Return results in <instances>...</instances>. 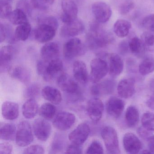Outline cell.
Segmentation results:
<instances>
[{
	"label": "cell",
	"mask_w": 154,
	"mask_h": 154,
	"mask_svg": "<svg viewBox=\"0 0 154 154\" xmlns=\"http://www.w3.org/2000/svg\"><path fill=\"white\" fill-rule=\"evenodd\" d=\"M150 87L151 91L154 93V80H153L150 82Z\"/></svg>",
	"instance_id": "11a10c76"
},
{
	"label": "cell",
	"mask_w": 154,
	"mask_h": 154,
	"mask_svg": "<svg viewBox=\"0 0 154 154\" xmlns=\"http://www.w3.org/2000/svg\"><path fill=\"white\" fill-rule=\"evenodd\" d=\"M17 129L13 123H3L0 128V138L6 141H11L16 139Z\"/></svg>",
	"instance_id": "83f0119b"
},
{
	"label": "cell",
	"mask_w": 154,
	"mask_h": 154,
	"mask_svg": "<svg viewBox=\"0 0 154 154\" xmlns=\"http://www.w3.org/2000/svg\"><path fill=\"white\" fill-rule=\"evenodd\" d=\"M148 146L149 149L151 151L152 154H154V135H152L148 140Z\"/></svg>",
	"instance_id": "f5cc1de1"
},
{
	"label": "cell",
	"mask_w": 154,
	"mask_h": 154,
	"mask_svg": "<svg viewBox=\"0 0 154 154\" xmlns=\"http://www.w3.org/2000/svg\"><path fill=\"white\" fill-rule=\"evenodd\" d=\"M10 75L12 78L27 84L31 80V74L29 69L21 66L11 67L8 71Z\"/></svg>",
	"instance_id": "ffe728a7"
},
{
	"label": "cell",
	"mask_w": 154,
	"mask_h": 154,
	"mask_svg": "<svg viewBox=\"0 0 154 154\" xmlns=\"http://www.w3.org/2000/svg\"><path fill=\"white\" fill-rule=\"evenodd\" d=\"M119 50L121 54H125L129 50L128 43L127 41H123L121 42L119 45Z\"/></svg>",
	"instance_id": "816d5d0a"
},
{
	"label": "cell",
	"mask_w": 154,
	"mask_h": 154,
	"mask_svg": "<svg viewBox=\"0 0 154 154\" xmlns=\"http://www.w3.org/2000/svg\"><path fill=\"white\" fill-rule=\"evenodd\" d=\"M11 0H1V3H10Z\"/></svg>",
	"instance_id": "9f6ffc18"
},
{
	"label": "cell",
	"mask_w": 154,
	"mask_h": 154,
	"mask_svg": "<svg viewBox=\"0 0 154 154\" xmlns=\"http://www.w3.org/2000/svg\"><path fill=\"white\" fill-rule=\"evenodd\" d=\"M59 137H56L55 139H54V142L52 144L51 148V153H58L59 151H61L63 147V140Z\"/></svg>",
	"instance_id": "f6af8a7d"
},
{
	"label": "cell",
	"mask_w": 154,
	"mask_h": 154,
	"mask_svg": "<svg viewBox=\"0 0 154 154\" xmlns=\"http://www.w3.org/2000/svg\"><path fill=\"white\" fill-rule=\"evenodd\" d=\"M109 57V72L112 77L120 75L123 71L124 63L119 55L116 54H110Z\"/></svg>",
	"instance_id": "44dd1931"
},
{
	"label": "cell",
	"mask_w": 154,
	"mask_h": 154,
	"mask_svg": "<svg viewBox=\"0 0 154 154\" xmlns=\"http://www.w3.org/2000/svg\"><path fill=\"white\" fill-rule=\"evenodd\" d=\"M123 145L127 153L137 154L142 148V143L135 134L131 132L126 133L123 136Z\"/></svg>",
	"instance_id": "e0dca14e"
},
{
	"label": "cell",
	"mask_w": 154,
	"mask_h": 154,
	"mask_svg": "<svg viewBox=\"0 0 154 154\" xmlns=\"http://www.w3.org/2000/svg\"><path fill=\"white\" fill-rule=\"evenodd\" d=\"M87 154H103V149L101 143L98 140L93 141L86 149Z\"/></svg>",
	"instance_id": "ab89813d"
},
{
	"label": "cell",
	"mask_w": 154,
	"mask_h": 154,
	"mask_svg": "<svg viewBox=\"0 0 154 154\" xmlns=\"http://www.w3.org/2000/svg\"><path fill=\"white\" fill-rule=\"evenodd\" d=\"M33 131L35 136L39 140L45 141L51 135L52 127L49 122L44 119H38L34 121Z\"/></svg>",
	"instance_id": "9c48e42d"
},
{
	"label": "cell",
	"mask_w": 154,
	"mask_h": 154,
	"mask_svg": "<svg viewBox=\"0 0 154 154\" xmlns=\"http://www.w3.org/2000/svg\"><path fill=\"white\" fill-rule=\"evenodd\" d=\"M63 68V63L59 58L50 61L39 60L37 64L38 73L46 82L54 79L62 72Z\"/></svg>",
	"instance_id": "7a4b0ae2"
},
{
	"label": "cell",
	"mask_w": 154,
	"mask_h": 154,
	"mask_svg": "<svg viewBox=\"0 0 154 154\" xmlns=\"http://www.w3.org/2000/svg\"><path fill=\"white\" fill-rule=\"evenodd\" d=\"M76 82L75 79L65 73L59 75L57 81L58 87L63 91L77 98H81L82 93Z\"/></svg>",
	"instance_id": "277c9868"
},
{
	"label": "cell",
	"mask_w": 154,
	"mask_h": 154,
	"mask_svg": "<svg viewBox=\"0 0 154 154\" xmlns=\"http://www.w3.org/2000/svg\"><path fill=\"white\" fill-rule=\"evenodd\" d=\"M86 112L89 118L94 122L100 121L102 117L104 110L103 103L99 98H92L88 101L86 105Z\"/></svg>",
	"instance_id": "8fae6325"
},
{
	"label": "cell",
	"mask_w": 154,
	"mask_h": 154,
	"mask_svg": "<svg viewBox=\"0 0 154 154\" xmlns=\"http://www.w3.org/2000/svg\"><path fill=\"white\" fill-rule=\"evenodd\" d=\"M40 85L37 83H33L29 85L25 90V96L28 99H35L40 93Z\"/></svg>",
	"instance_id": "74e56055"
},
{
	"label": "cell",
	"mask_w": 154,
	"mask_h": 154,
	"mask_svg": "<svg viewBox=\"0 0 154 154\" xmlns=\"http://www.w3.org/2000/svg\"><path fill=\"white\" fill-rule=\"evenodd\" d=\"M142 153H145V154H152L151 151L149 149V150H144L142 151Z\"/></svg>",
	"instance_id": "6f0895ef"
},
{
	"label": "cell",
	"mask_w": 154,
	"mask_h": 154,
	"mask_svg": "<svg viewBox=\"0 0 154 154\" xmlns=\"http://www.w3.org/2000/svg\"><path fill=\"white\" fill-rule=\"evenodd\" d=\"M142 127L150 131H154V113L153 112H145L141 118Z\"/></svg>",
	"instance_id": "8d00e7d4"
},
{
	"label": "cell",
	"mask_w": 154,
	"mask_h": 154,
	"mask_svg": "<svg viewBox=\"0 0 154 154\" xmlns=\"http://www.w3.org/2000/svg\"><path fill=\"white\" fill-rule=\"evenodd\" d=\"M62 8L63 12L61 18L64 23L71 22L77 18L78 7L73 0H63Z\"/></svg>",
	"instance_id": "2e32d148"
},
{
	"label": "cell",
	"mask_w": 154,
	"mask_h": 154,
	"mask_svg": "<svg viewBox=\"0 0 154 154\" xmlns=\"http://www.w3.org/2000/svg\"><path fill=\"white\" fill-rule=\"evenodd\" d=\"M31 31V26L28 22L19 25L16 29L13 35L14 40L26 41L28 38Z\"/></svg>",
	"instance_id": "f546056e"
},
{
	"label": "cell",
	"mask_w": 154,
	"mask_h": 154,
	"mask_svg": "<svg viewBox=\"0 0 154 154\" xmlns=\"http://www.w3.org/2000/svg\"><path fill=\"white\" fill-rule=\"evenodd\" d=\"M142 45L146 51H154V34L149 31L142 33L140 36Z\"/></svg>",
	"instance_id": "d590c367"
},
{
	"label": "cell",
	"mask_w": 154,
	"mask_h": 154,
	"mask_svg": "<svg viewBox=\"0 0 154 154\" xmlns=\"http://www.w3.org/2000/svg\"><path fill=\"white\" fill-rule=\"evenodd\" d=\"M74 114L68 112H61L53 121L54 127L60 131H66L71 128L75 121Z\"/></svg>",
	"instance_id": "7c38bea8"
},
{
	"label": "cell",
	"mask_w": 154,
	"mask_h": 154,
	"mask_svg": "<svg viewBox=\"0 0 154 154\" xmlns=\"http://www.w3.org/2000/svg\"><path fill=\"white\" fill-rule=\"evenodd\" d=\"M11 34L10 29L6 25L1 23L0 26V41L4 42Z\"/></svg>",
	"instance_id": "bcb514c9"
},
{
	"label": "cell",
	"mask_w": 154,
	"mask_h": 154,
	"mask_svg": "<svg viewBox=\"0 0 154 154\" xmlns=\"http://www.w3.org/2000/svg\"><path fill=\"white\" fill-rule=\"evenodd\" d=\"M17 8L23 10L27 15H29L31 12V9L27 0H19L17 4Z\"/></svg>",
	"instance_id": "7dc6e473"
},
{
	"label": "cell",
	"mask_w": 154,
	"mask_h": 154,
	"mask_svg": "<svg viewBox=\"0 0 154 154\" xmlns=\"http://www.w3.org/2000/svg\"><path fill=\"white\" fill-rule=\"evenodd\" d=\"M91 81L94 83L99 82L109 72V66L107 62L101 58L93 59L91 62Z\"/></svg>",
	"instance_id": "52a82bcc"
},
{
	"label": "cell",
	"mask_w": 154,
	"mask_h": 154,
	"mask_svg": "<svg viewBox=\"0 0 154 154\" xmlns=\"http://www.w3.org/2000/svg\"><path fill=\"white\" fill-rule=\"evenodd\" d=\"M91 132L90 126L86 123L79 124L68 136L69 140L73 144L81 145L85 143Z\"/></svg>",
	"instance_id": "4fadbf2b"
},
{
	"label": "cell",
	"mask_w": 154,
	"mask_h": 154,
	"mask_svg": "<svg viewBox=\"0 0 154 154\" xmlns=\"http://www.w3.org/2000/svg\"><path fill=\"white\" fill-rule=\"evenodd\" d=\"M125 120L129 128H134L138 124L139 121V112L136 107L130 106L127 108L125 112Z\"/></svg>",
	"instance_id": "4dcf8cb0"
},
{
	"label": "cell",
	"mask_w": 154,
	"mask_h": 154,
	"mask_svg": "<svg viewBox=\"0 0 154 154\" xmlns=\"http://www.w3.org/2000/svg\"><path fill=\"white\" fill-rule=\"evenodd\" d=\"M55 0H31L32 6L37 9L45 10L54 4Z\"/></svg>",
	"instance_id": "f35d334b"
},
{
	"label": "cell",
	"mask_w": 154,
	"mask_h": 154,
	"mask_svg": "<svg viewBox=\"0 0 154 154\" xmlns=\"http://www.w3.org/2000/svg\"><path fill=\"white\" fill-rule=\"evenodd\" d=\"M148 107L154 110V97H151L146 102Z\"/></svg>",
	"instance_id": "db71d44e"
},
{
	"label": "cell",
	"mask_w": 154,
	"mask_h": 154,
	"mask_svg": "<svg viewBox=\"0 0 154 154\" xmlns=\"http://www.w3.org/2000/svg\"><path fill=\"white\" fill-rule=\"evenodd\" d=\"M137 132L141 138L147 140L152 136L151 131L146 129L142 126L138 129Z\"/></svg>",
	"instance_id": "f907efd6"
},
{
	"label": "cell",
	"mask_w": 154,
	"mask_h": 154,
	"mask_svg": "<svg viewBox=\"0 0 154 154\" xmlns=\"http://www.w3.org/2000/svg\"><path fill=\"white\" fill-rule=\"evenodd\" d=\"M2 114L3 118L8 120L16 119L19 115L18 104L14 102H4L2 106Z\"/></svg>",
	"instance_id": "cb8c5ba5"
},
{
	"label": "cell",
	"mask_w": 154,
	"mask_h": 154,
	"mask_svg": "<svg viewBox=\"0 0 154 154\" xmlns=\"http://www.w3.org/2000/svg\"><path fill=\"white\" fill-rule=\"evenodd\" d=\"M125 107V103L117 97L109 98L106 104L107 113L112 118L117 119L120 117Z\"/></svg>",
	"instance_id": "ac0fdd59"
},
{
	"label": "cell",
	"mask_w": 154,
	"mask_h": 154,
	"mask_svg": "<svg viewBox=\"0 0 154 154\" xmlns=\"http://www.w3.org/2000/svg\"><path fill=\"white\" fill-rule=\"evenodd\" d=\"M138 71L142 75H146L154 71V58L151 57H146L139 66Z\"/></svg>",
	"instance_id": "e575fe53"
},
{
	"label": "cell",
	"mask_w": 154,
	"mask_h": 154,
	"mask_svg": "<svg viewBox=\"0 0 154 154\" xmlns=\"http://www.w3.org/2000/svg\"><path fill=\"white\" fill-rule=\"evenodd\" d=\"M45 153V149L41 145H34L28 147L24 149L23 154H43Z\"/></svg>",
	"instance_id": "7bdbcfd3"
},
{
	"label": "cell",
	"mask_w": 154,
	"mask_h": 154,
	"mask_svg": "<svg viewBox=\"0 0 154 154\" xmlns=\"http://www.w3.org/2000/svg\"><path fill=\"white\" fill-rule=\"evenodd\" d=\"M17 50L11 45L2 48L0 51V71L1 73L8 72L11 67V63L16 54Z\"/></svg>",
	"instance_id": "5bb4252c"
},
{
	"label": "cell",
	"mask_w": 154,
	"mask_h": 154,
	"mask_svg": "<svg viewBox=\"0 0 154 154\" xmlns=\"http://www.w3.org/2000/svg\"><path fill=\"white\" fill-rule=\"evenodd\" d=\"M43 98L55 105L60 104L62 100V95L59 90L52 87L47 86L42 90Z\"/></svg>",
	"instance_id": "484cf974"
},
{
	"label": "cell",
	"mask_w": 154,
	"mask_h": 154,
	"mask_svg": "<svg viewBox=\"0 0 154 154\" xmlns=\"http://www.w3.org/2000/svg\"><path fill=\"white\" fill-rule=\"evenodd\" d=\"M99 23L97 21L91 24L86 35L87 44L92 49L106 47L114 41L112 35L104 30Z\"/></svg>",
	"instance_id": "6da1fadb"
},
{
	"label": "cell",
	"mask_w": 154,
	"mask_h": 154,
	"mask_svg": "<svg viewBox=\"0 0 154 154\" xmlns=\"http://www.w3.org/2000/svg\"><path fill=\"white\" fill-rule=\"evenodd\" d=\"M128 46L129 51L138 57H141L144 54L145 50L140 38L134 36L129 40Z\"/></svg>",
	"instance_id": "1f68e13d"
},
{
	"label": "cell",
	"mask_w": 154,
	"mask_h": 154,
	"mask_svg": "<svg viewBox=\"0 0 154 154\" xmlns=\"http://www.w3.org/2000/svg\"><path fill=\"white\" fill-rule=\"evenodd\" d=\"M8 18L12 24L18 26L28 22L27 14L18 8L11 12Z\"/></svg>",
	"instance_id": "d6a6232c"
},
{
	"label": "cell",
	"mask_w": 154,
	"mask_h": 154,
	"mask_svg": "<svg viewBox=\"0 0 154 154\" xmlns=\"http://www.w3.org/2000/svg\"><path fill=\"white\" fill-rule=\"evenodd\" d=\"M57 29L49 24L38 22V26L34 32L35 39L39 43H47L54 37Z\"/></svg>",
	"instance_id": "ba28073f"
},
{
	"label": "cell",
	"mask_w": 154,
	"mask_h": 154,
	"mask_svg": "<svg viewBox=\"0 0 154 154\" xmlns=\"http://www.w3.org/2000/svg\"><path fill=\"white\" fill-rule=\"evenodd\" d=\"M131 27L129 21L125 20H118L113 25V31L118 37L123 38L128 35Z\"/></svg>",
	"instance_id": "f1b7e54d"
},
{
	"label": "cell",
	"mask_w": 154,
	"mask_h": 154,
	"mask_svg": "<svg viewBox=\"0 0 154 154\" xmlns=\"http://www.w3.org/2000/svg\"><path fill=\"white\" fill-rule=\"evenodd\" d=\"M60 54V48L57 43L50 42L43 46L40 51L42 60L50 61L58 58Z\"/></svg>",
	"instance_id": "7402d4cb"
},
{
	"label": "cell",
	"mask_w": 154,
	"mask_h": 154,
	"mask_svg": "<svg viewBox=\"0 0 154 154\" xmlns=\"http://www.w3.org/2000/svg\"><path fill=\"white\" fill-rule=\"evenodd\" d=\"M114 82L111 80H106L92 86L91 93L94 96H98L111 93L114 88Z\"/></svg>",
	"instance_id": "d4e9b609"
},
{
	"label": "cell",
	"mask_w": 154,
	"mask_h": 154,
	"mask_svg": "<svg viewBox=\"0 0 154 154\" xmlns=\"http://www.w3.org/2000/svg\"><path fill=\"white\" fill-rule=\"evenodd\" d=\"M142 26L149 32H154V14L145 17L142 20Z\"/></svg>",
	"instance_id": "60d3db41"
},
{
	"label": "cell",
	"mask_w": 154,
	"mask_h": 154,
	"mask_svg": "<svg viewBox=\"0 0 154 154\" xmlns=\"http://www.w3.org/2000/svg\"><path fill=\"white\" fill-rule=\"evenodd\" d=\"M39 107L35 99H28L22 106V113L26 119H32L36 116L39 111Z\"/></svg>",
	"instance_id": "4316f807"
},
{
	"label": "cell",
	"mask_w": 154,
	"mask_h": 154,
	"mask_svg": "<svg viewBox=\"0 0 154 154\" xmlns=\"http://www.w3.org/2000/svg\"><path fill=\"white\" fill-rule=\"evenodd\" d=\"M92 11L96 21L100 23L108 22L112 14L110 7L102 2H94L92 6Z\"/></svg>",
	"instance_id": "30bf717a"
},
{
	"label": "cell",
	"mask_w": 154,
	"mask_h": 154,
	"mask_svg": "<svg viewBox=\"0 0 154 154\" xmlns=\"http://www.w3.org/2000/svg\"><path fill=\"white\" fill-rule=\"evenodd\" d=\"M13 153V146L8 142L0 144V154H11Z\"/></svg>",
	"instance_id": "c3c4849f"
},
{
	"label": "cell",
	"mask_w": 154,
	"mask_h": 154,
	"mask_svg": "<svg viewBox=\"0 0 154 154\" xmlns=\"http://www.w3.org/2000/svg\"><path fill=\"white\" fill-rule=\"evenodd\" d=\"M135 81L132 78H125L119 82L117 87L118 94L123 99L133 96L135 93Z\"/></svg>",
	"instance_id": "d6986e66"
},
{
	"label": "cell",
	"mask_w": 154,
	"mask_h": 154,
	"mask_svg": "<svg viewBox=\"0 0 154 154\" xmlns=\"http://www.w3.org/2000/svg\"><path fill=\"white\" fill-rule=\"evenodd\" d=\"M134 7L135 5L134 3L131 2H124L120 6L119 11L120 13L122 15H127L134 9Z\"/></svg>",
	"instance_id": "ee69618b"
},
{
	"label": "cell",
	"mask_w": 154,
	"mask_h": 154,
	"mask_svg": "<svg viewBox=\"0 0 154 154\" xmlns=\"http://www.w3.org/2000/svg\"><path fill=\"white\" fill-rule=\"evenodd\" d=\"M73 73L75 79L77 82L83 85L87 83L89 75L84 62L82 61H75L73 65Z\"/></svg>",
	"instance_id": "603a6c76"
},
{
	"label": "cell",
	"mask_w": 154,
	"mask_h": 154,
	"mask_svg": "<svg viewBox=\"0 0 154 154\" xmlns=\"http://www.w3.org/2000/svg\"><path fill=\"white\" fill-rule=\"evenodd\" d=\"M66 154H82V150L80 145L73 144L69 145L66 148Z\"/></svg>",
	"instance_id": "681fc988"
},
{
	"label": "cell",
	"mask_w": 154,
	"mask_h": 154,
	"mask_svg": "<svg viewBox=\"0 0 154 154\" xmlns=\"http://www.w3.org/2000/svg\"><path fill=\"white\" fill-rule=\"evenodd\" d=\"M86 47L77 38H71L65 43L63 48V54L65 58L71 59L81 56L85 54Z\"/></svg>",
	"instance_id": "5b68a950"
},
{
	"label": "cell",
	"mask_w": 154,
	"mask_h": 154,
	"mask_svg": "<svg viewBox=\"0 0 154 154\" xmlns=\"http://www.w3.org/2000/svg\"><path fill=\"white\" fill-rule=\"evenodd\" d=\"M0 16L2 19L8 18L12 12V8L10 3H1Z\"/></svg>",
	"instance_id": "b9f144b4"
},
{
	"label": "cell",
	"mask_w": 154,
	"mask_h": 154,
	"mask_svg": "<svg viewBox=\"0 0 154 154\" xmlns=\"http://www.w3.org/2000/svg\"><path fill=\"white\" fill-rule=\"evenodd\" d=\"M16 144L21 147L29 146L34 140V135L30 124L26 121L21 122L17 129Z\"/></svg>",
	"instance_id": "8992f818"
},
{
	"label": "cell",
	"mask_w": 154,
	"mask_h": 154,
	"mask_svg": "<svg viewBox=\"0 0 154 154\" xmlns=\"http://www.w3.org/2000/svg\"><path fill=\"white\" fill-rule=\"evenodd\" d=\"M84 29L83 23L76 18L71 22L64 23L61 28L60 34L64 38L75 37L82 34Z\"/></svg>",
	"instance_id": "9a60e30c"
},
{
	"label": "cell",
	"mask_w": 154,
	"mask_h": 154,
	"mask_svg": "<svg viewBox=\"0 0 154 154\" xmlns=\"http://www.w3.org/2000/svg\"><path fill=\"white\" fill-rule=\"evenodd\" d=\"M56 108L53 103H47L41 105L39 109L38 113L43 119L50 120L52 119L55 115Z\"/></svg>",
	"instance_id": "836d02e7"
},
{
	"label": "cell",
	"mask_w": 154,
	"mask_h": 154,
	"mask_svg": "<svg viewBox=\"0 0 154 154\" xmlns=\"http://www.w3.org/2000/svg\"><path fill=\"white\" fill-rule=\"evenodd\" d=\"M101 135L109 153H120L118 134L115 129L110 126H106L102 129Z\"/></svg>",
	"instance_id": "3957f363"
}]
</instances>
